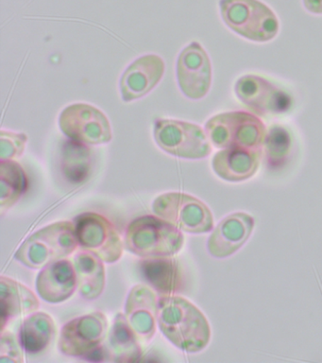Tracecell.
<instances>
[{"instance_id":"1","label":"cell","mask_w":322,"mask_h":363,"mask_svg":"<svg viewBox=\"0 0 322 363\" xmlns=\"http://www.w3.org/2000/svg\"><path fill=\"white\" fill-rule=\"evenodd\" d=\"M161 332L180 350L197 353L208 345L211 329L202 312L185 298L165 295L158 299Z\"/></svg>"},{"instance_id":"2","label":"cell","mask_w":322,"mask_h":363,"mask_svg":"<svg viewBox=\"0 0 322 363\" xmlns=\"http://www.w3.org/2000/svg\"><path fill=\"white\" fill-rule=\"evenodd\" d=\"M78 246L74 223L57 221L30 235L16 251L15 258L28 268L43 269L69 257Z\"/></svg>"},{"instance_id":"3","label":"cell","mask_w":322,"mask_h":363,"mask_svg":"<svg viewBox=\"0 0 322 363\" xmlns=\"http://www.w3.org/2000/svg\"><path fill=\"white\" fill-rule=\"evenodd\" d=\"M185 235L158 216L135 218L126 230L125 247L141 257H173L182 250Z\"/></svg>"},{"instance_id":"4","label":"cell","mask_w":322,"mask_h":363,"mask_svg":"<svg viewBox=\"0 0 322 363\" xmlns=\"http://www.w3.org/2000/svg\"><path fill=\"white\" fill-rule=\"evenodd\" d=\"M220 13L234 33L251 41H271L279 33L276 14L259 0H220Z\"/></svg>"},{"instance_id":"5","label":"cell","mask_w":322,"mask_h":363,"mask_svg":"<svg viewBox=\"0 0 322 363\" xmlns=\"http://www.w3.org/2000/svg\"><path fill=\"white\" fill-rule=\"evenodd\" d=\"M205 132L209 140L219 149H258L264 146L268 133L261 119L243 111L213 116L206 122Z\"/></svg>"},{"instance_id":"6","label":"cell","mask_w":322,"mask_h":363,"mask_svg":"<svg viewBox=\"0 0 322 363\" xmlns=\"http://www.w3.org/2000/svg\"><path fill=\"white\" fill-rule=\"evenodd\" d=\"M152 211L180 231L190 234L210 232L214 227L213 215L205 203L194 196L182 192H168L158 196Z\"/></svg>"},{"instance_id":"7","label":"cell","mask_w":322,"mask_h":363,"mask_svg":"<svg viewBox=\"0 0 322 363\" xmlns=\"http://www.w3.org/2000/svg\"><path fill=\"white\" fill-rule=\"evenodd\" d=\"M158 147L183 159H202L212 152L210 140L199 125L173 119H159L154 125Z\"/></svg>"},{"instance_id":"8","label":"cell","mask_w":322,"mask_h":363,"mask_svg":"<svg viewBox=\"0 0 322 363\" xmlns=\"http://www.w3.org/2000/svg\"><path fill=\"white\" fill-rule=\"evenodd\" d=\"M79 246L92 252L103 262L115 263L123 255V242L108 218L95 212H86L74 218Z\"/></svg>"},{"instance_id":"9","label":"cell","mask_w":322,"mask_h":363,"mask_svg":"<svg viewBox=\"0 0 322 363\" xmlns=\"http://www.w3.org/2000/svg\"><path fill=\"white\" fill-rule=\"evenodd\" d=\"M62 132L76 143L106 144L112 140L109 119L100 109L86 104L69 105L59 116Z\"/></svg>"},{"instance_id":"10","label":"cell","mask_w":322,"mask_h":363,"mask_svg":"<svg viewBox=\"0 0 322 363\" xmlns=\"http://www.w3.org/2000/svg\"><path fill=\"white\" fill-rule=\"evenodd\" d=\"M108 333V320L100 311L75 318L63 326L58 348L69 357H88L103 345Z\"/></svg>"},{"instance_id":"11","label":"cell","mask_w":322,"mask_h":363,"mask_svg":"<svg viewBox=\"0 0 322 363\" xmlns=\"http://www.w3.org/2000/svg\"><path fill=\"white\" fill-rule=\"evenodd\" d=\"M177 79L180 89L188 99L197 101L207 95L212 84V65L200 43H191L180 53Z\"/></svg>"},{"instance_id":"12","label":"cell","mask_w":322,"mask_h":363,"mask_svg":"<svg viewBox=\"0 0 322 363\" xmlns=\"http://www.w3.org/2000/svg\"><path fill=\"white\" fill-rule=\"evenodd\" d=\"M234 92L246 106L260 113H281L291 107L290 96L268 79L257 75L241 77Z\"/></svg>"},{"instance_id":"13","label":"cell","mask_w":322,"mask_h":363,"mask_svg":"<svg viewBox=\"0 0 322 363\" xmlns=\"http://www.w3.org/2000/svg\"><path fill=\"white\" fill-rule=\"evenodd\" d=\"M165 62L158 55L139 57L130 65L120 79V93L124 101L142 98L162 79Z\"/></svg>"},{"instance_id":"14","label":"cell","mask_w":322,"mask_h":363,"mask_svg":"<svg viewBox=\"0 0 322 363\" xmlns=\"http://www.w3.org/2000/svg\"><path fill=\"white\" fill-rule=\"evenodd\" d=\"M157 295L149 286L137 285L130 291L125 317L140 342H148L156 332Z\"/></svg>"},{"instance_id":"15","label":"cell","mask_w":322,"mask_h":363,"mask_svg":"<svg viewBox=\"0 0 322 363\" xmlns=\"http://www.w3.org/2000/svg\"><path fill=\"white\" fill-rule=\"evenodd\" d=\"M254 220L246 213H234L223 218L209 238V252L216 258H226L238 251L251 237Z\"/></svg>"},{"instance_id":"16","label":"cell","mask_w":322,"mask_h":363,"mask_svg":"<svg viewBox=\"0 0 322 363\" xmlns=\"http://www.w3.org/2000/svg\"><path fill=\"white\" fill-rule=\"evenodd\" d=\"M35 286L39 296L47 303L69 300L78 288L74 263L64 258L44 267L36 278Z\"/></svg>"},{"instance_id":"17","label":"cell","mask_w":322,"mask_h":363,"mask_svg":"<svg viewBox=\"0 0 322 363\" xmlns=\"http://www.w3.org/2000/svg\"><path fill=\"white\" fill-rule=\"evenodd\" d=\"M262 147L223 149L214 156L212 166L219 177L228 182H242L253 177L258 169Z\"/></svg>"},{"instance_id":"18","label":"cell","mask_w":322,"mask_h":363,"mask_svg":"<svg viewBox=\"0 0 322 363\" xmlns=\"http://www.w3.org/2000/svg\"><path fill=\"white\" fill-rule=\"evenodd\" d=\"M39 306L38 298L26 286L4 275L0 277L1 331L11 320L32 314Z\"/></svg>"},{"instance_id":"19","label":"cell","mask_w":322,"mask_h":363,"mask_svg":"<svg viewBox=\"0 0 322 363\" xmlns=\"http://www.w3.org/2000/svg\"><path fill=\"white\" fill-rule=\"evenodd\" d=\"M144 279L162 296L174 295L182 285L179 264L171 257H145L140 262Z\"/></svg>"},{"instance_id":"20","label":"cell","mask_w":322,"mask_h":363,"mask_svg":"<svg viewBox=\"0 0 322 363\" xmlns=\"http://www.w3.org/2000/svg\"><path fill=\"white\" fill-rule=\"evenodd\" d=\"M57 329L54 320L45 312H33L24 319L18 332L21 348L30 354H40L49 348Z\"/></svg>"},{"instance_id":"21","label":"cell","mask_w":322,"mask_h":363,"mask_svg":"<svg viewBox=\"0 0 322 363\" xmlns=\"http://www.w3.org/2000/svg\"><path fill=\"white\" fill-rule=\"evenodd\" d=\"M79 292L87 300L100 297L105 288V267L97 255L87 251L78 252L74 257Z\"/></svg>"},{"instance_id":"22","label":"cell","mask_w":322,"mask_h":363,"mask_svg":"<svg viewBox=\"0 0 322 363\" xmlns=\"http://www.w3.org/2000/svg\"><path fill=\"white\" fill-rule=\"evenodd\" d=\"M109 357L115 362H134L142 357L140 342L127 320L117 313L109 335Z\"/></svg>"},{"instance_id":"23","label":"cell","mask_w":322,"mask_h":363,"mask_svg":"<svg viewBox=\"0 0 322 363\" xmlns=\"http://www.w3.org/2000/svg\"><path fill=\"white\" fill-rule=\"evenodd\" d=\"M28 189V177L23 167L15 160L0 162V211L15 206Z\"/></svg>"},{"instance_id":"24","label":"cell","mask_w":322,"mask_h":363,"mask_svg":"<svg viewBox=\"0 0 322 363\" xmlns=\"http://www.w3.org/2000/svg\"><path fill=\"white\" fill-rule=\"evenodd\" d=\"M268 161L273 166L282 163L287 158L291 149V138L289 133L284 127H271L265 136L264 143Z\"/></svg>"},{"instance_id":"25","label":"cell","mask_w":322,"mask_h":363,"mask_svg":"<svg viewBox=\"0 0 322 363\" xmlns=\"http://www.w3.org/2000/svg\"><path fill=\"white\" fill-rule=\"evenodd\" d=\"M88 150L81 147L80 152L67 153L63 158L64 175L72 183H81L88 175L90 155Z\"/></svg>"},{"instance_id":"26","label":"cell","mask_w":322,"mask_h":363,"mask_svg":"<svg viewBox=\"0 0 322 363\" xmlns=\"http://www.w3.org/2000/svg\"><path fill=\"white\" fill-rule=\"evenodd\" d=\"M28 138L25 133H15L2 130L0 133V159L13 160L24 152Z\"/></svg>"},{"instance_id":"27","label":"cell","mask_w":322,"mask_h":363,"mask_svg":"<svg viewBox=\"0 0 322 363\" xmlns=\"http://www.w3.org/2000/svg\"><path fill=\"white\" fill-rule=\"evenodd\" d=\"M21 346L15 335L9 331H1L0 337V362H23L21 353Z\"/></svg>"},{"instance_id":"28","label":"cell","mask_w":322,"mask_h":363,"mask_svg":"<svg viewBox=\"0 0 322 363\" xmlns=\"http://www.w3.org/2000/svg\"><path fill=\"white\" fill-rule=\"evenodd\" d=\"M304 4L310 13L322 14V0H304Z\"/></svg>"}]
</instances>
